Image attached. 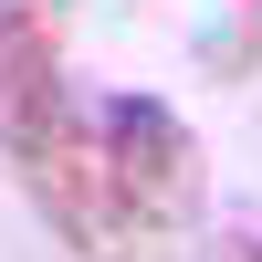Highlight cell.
Here are the masks:
<instances>
[{"instance_id":"obj_1","label":"cell","mask_w":262,"mask_h":262,"mask_svg":"<svg viewBox=\"0 0 262 262\" xmlns=\"http://www.w3.org/2000/svg\"><path fill=\"white\" fill-rule=\"evenodd\" d=\"M0 158L74 262H168V231L137 221L95 147V105L63 74V0H0Z\"/></svg>"},{"instance_id":"obj_2","label":"cell","mask_w":262,"mask_h":262,"mask_svg":"<svg viewBox=\"0 0 262 262\" xmlns=\"http://www.w3.org/2000/svg\"><path fill=\"white\" fill-rule=\"evenodd\" d=\"M95 147L116 168V189L137 200V221L179 242V221L200 210V137L179 126V105H158V95H95Z\"/></svg>"},{"instance_id":"obj_3","label":"cell","mask_w":262,"mask_h":262,"mask_svg":"<svg viewBox=\"0 0 262 262\" xmlns=\"http://www.w3.org/2000/svg\"><path fill=\"white\" fill-rule=\"evenodd\" d=\"M210 262H262V231H221V242H210Z\"/></svg>"}]
</instances>
